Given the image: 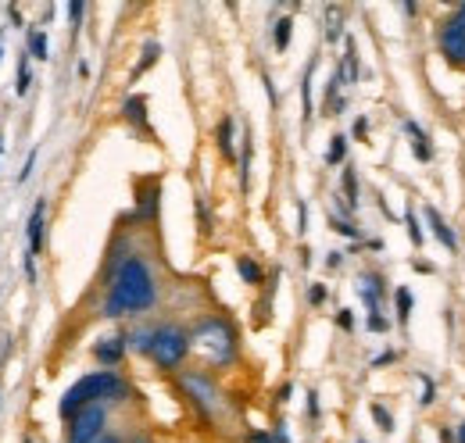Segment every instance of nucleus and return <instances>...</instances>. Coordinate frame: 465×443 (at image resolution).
Masks as SVG:
<instances>
[{"mask_svg":"<svg viewBox=\"0 0 465 443\" xmlns=\"http://www.w3.org/2000/svg\"><path fill=\"white\" fill-rule=\"evenodd\" d=\"M158 290H154V279L151 269L140 261V258H125L118 265L115 282H112V293L104 300V315L122 319V315H136V311H147L154 304Z\"/></svg>","mask_w":465,"mask_h":443,"instance_id":"f257e3e1","label":"nucleus"},{"mask_svg":"<svg viewBox=\"0 0 465 443\" xmlns=\"http://www.w3.org/2000/svg\"><path fill=\"white\" fill-rule=\"evenodd\" d=\"M125 393V383L118 379L112 369H104V372H94V376H83L75 387L68 389L64 397H61V415L64 418H72L75 411H83V408H90V404H97V400H115Z\"/></svg>","mask_w":465,"mask_h":443,"instance_id":"f03ea898","label":"nucleus"},{"mask_svg":"<svg viewBox=\"0 0 465 443\" xmlns=\"http://www.w3.org/2000/svg\"><path fill=\"white\" fill-rule=\"evenodd\" d=\"M162 369H175L183 358H186V350H190V336L183 330H175V326H162V330L147 332V336H140L136 340Z\"/></svg>","mask_w":465,"mask_h":443,"instance_id":"7ed1b4c3","label":"nucleus"},{"mask_svg":"<svg viewBox=\"0 0 465 443\" xmlns=\"http://www.w3.org/2000/svg\"><path fill=\"white\" fill-rule=\"evenodd\" d=\"M190 340H193L212 361H219V365L232 361V354H236V336H232V330L223 322V319H208V322H201Z\"/></svg>","mask_w":465,"mask_h":443,"instance_id":"20e7f679","label":"nucleus"},{"mask_svg":"<svg viewBox=\"0 0 465 443\" xmlns=\"http://www.w3.org/2000/svg\"><path fill=\"white\" fill-rule=\"evenodd\" d=\"M440 54L451 64L465 68V4H459L444 22H440Z\"/></svg>","mask_w":465,"mask_h":443,"instance_id":"39448f33","label":"nucleus"},{"mask_svg":"<svg viewBox=\"0 0 465 443\" xmlns=\"http://www.w3.org/2000/svg\"><path fill=\"white\" fill-rule=\"evenodd\" d=\"M101 429H104V408L101 404H90V408H83V411L72 415V422H68V443L101 440Z\"/></svg>","mask_w":465,"mask_h":443,"instance_id":"423d86ee","label":"nucleus"},{"mask_svg":"<svg viewBox=\"0 0 465 443\" xmlns=\"http://www.w3.org/2000/svg\"><path fill=\"white\" fill-rule=\"evenodd\" d=\"M44 212H47V201L40 197L33 204V215H29V254H25V276H29V282H36V254L44 251Z\"/></svg>","mask_w":465,"mask_h":443,"instance_id":"0eeeda50","label":"nucleus"},{"mask_svg":"<svg viewBox=\"0 0 465 443\" xmlns=\"http://www.w3.org/2000/svg\"><path fill=\"white\" fill-rule=\"evenodd\" d=\"M183 387L193 393V400H197L204 411H212V408H215V387H212L204 376H183Z\"/></svg>","mask_w":465,"mask_h":443,"instance_id":"6e6552de","label":"nucleus"},{"mask_svg":"<svg viewBox=\"0 0 465 443\" xmlns=\"http://www.w3.org/2000/svg\"><path fill=\"white\" fill-rule=\"evenodd\" d=\"M426 222L433 225V236H437V240H440V243H444L448 251H459V240H455V229H451L448 222L440 219V212H437V208H426Z\"/></svg>","mask_w":465,"mask_h":443,"instance_id":"1a4fd4ad","label":"nucleus"},{"mask_svg":"<svg viewBox=\"0 0 465 443\" xmlns=\"http://www.w3.org/2000/svg\"><path fill=\"white\" fill-rule=\"evenodd\" d=\"M408 136H411V151H415V158H422V162H430L433 158V151H430V140H426V133L415 125V122H405Z\"/></svg>","mask_w":465,"mask_h":443,"instance_id":"9d476101","label":"nucleus"},{"mask_svg":"<svg viewBox=\"0 0 465 443\" xmlns=\"http://www.w3.org/2000/svg\"><path fill=\"white\" fill-rule=\"evenodd\" d=\"M122 350H125V340H108V343H97V358L104 365H118L122 361Z\"/></svg>","mask_w":465,"mask_h":443,"instance_id":"9b49d317","label":"nucleus"},{"mask_svg":"<svg viewBox=\"0 0 465 443\" xmlns=\"http://www.w3.org/2000/svg\"><path fill=\"white\" fill-rule=\"evenodd\" d=\"M29 57L47 61V36H44L40 29H33V33H29Z\"/></svg>","mask_w":465,"mask_h":443,"instance_id":"f8f14e48","label":"nucleus"},{"mask_svg":"<svg viewBox=\"0 0 465 443\" xmlns=\"http://www.w3.org/2000/svg\"><path fill=\"white\" fill-rule=\"evenodd\" d=\"M236 272H240L243 282H262V269L251 258H236Z\"/></svg>","mask_w":465,"mask_h":443,"instance_id":"ddd939ff","label":"nucleus"},{"mask_svg":"<svg viewBox=\"0 0 465 443\" xmlns=\"http://www.w3.org/2000/svg\"><path fill=\"white\" fill-rule=\"evenodd\" d=\"M344 151H348V140L344 136H333L330 140V151H326V165H341L344 162Z\"/></svg>","mask_w":465,"mask_h":443,"instance_id":"4468645a","label":"nucleus"},{"mask_svg":"<svg viewBox=\"0 0 465 443\" xmlns=\"http://www.w3.org/2000/svg\"><path fill=\"white\" fill-rule=\"evenodd\" d=\"M394 300H398V322L405 326L408 319H411V293H408L405 286H401V290L394 293Z\"/></svg>","mask_w":465,"mask_h":443,"instance_id":"2eb2a0df","label":"nucleus"},{"mask_svg":"<svg viewBox=\"0 0 465 443\" xmlns=\"http://www.w3.org/2000/svg\"><path fill=\"white\" fill-rule=\"evenodd\" d=\"M291 29H293L291 18H280V22H276V51H287V44H291Z\"/></svg>","mask_w":465,"mask_h":443,"instance_id":"dca6fc26","label":"nucleus"},{"mask_svg":"<svg viewBox=\"0 0 465 443\" xmlns=\"http://www.w3.org/2000/svg\"><path fill=\"white\" fill-rule=\"evenodd\" d=\"M219 147H223L226 158H232V122L230 118H223V125H219Z\"/></svg>","mask_w":465,"mask_h":443,"instance_id":"f3484780","label":"nucleus"},{"mask_svg":"<svg viewBox=\"0 0 465 443\" xmlns=\"http://www.w3.org/2000/svg\"><path fill=\"white\" fill-rule=\"evenodd\" d=\"M125 118L136 122V125H143V97H129L125 101Z\"/></svg>","mask_w":465,"mask_h":443,"instance_id":"a211bd4d","label":"nucleus"},{"mask_svg":"<svg viewBox=\"0 0 465 443\" xmlns=\"http://www.w3.org/2000/svg\"><path fill=\"white\" fill-rule=\"evenodd\" d=\"M372 418H376V426H380L383 433H394V418L387 415V408H383V404H372Z\"/></svg>","mask_w":465,"mask_h":443,"instance_id":"6ab92c4d","label":"nucleus"},{"mask_svg":"<svg viewBox=\"0 0 465 443\" xmlns=\"http://www.w3.org/2000/svg\"><path fill=\"white\" fill-rule=\"evenodd\" d=\"M344 193H348L351 208H358V182H354V168H344Z\"/></svg>","mask_w":465,"mask_h":443,"instance_id":"aec40b11","label":"nucleus"},{"mask_svg":"<svg viewBox=\"0 0 465 443\" xmlns=\"http://www.w3.org/2000/svg\"><path fill=\"white\" fill-rule=\"evenodd\" d=\"M301 97H304V122L312 118V68L304 72V83H301Z\"/></svg>","mask_w":465,"mask_h":443,"instance_id":"412c9836","label":"nucleus"},{"mask_svg":"<svg viewBox=\"0 0 465 443\" xmlns=\"http://www.w3.org/2000/svg\"><path fill=\"white\" fill-rule=\"evenodd\" d=\"M344 75H348L351 83L358 79V57H354V44L348 40V54H344Z\"/></svg>","mask_w":465,"mask_h":443,"instance_id":"4be33fe9","label":"nucleus"},{"mask_svg":"<svg viewBox=\"0 0 465 443\" xmlns=\"http://www.w3.org/2000/svg\"><path fill=\"white\" fill-rule=\"evenodd\" d=\"M405 225H408L411 243H422V225H419V219H415V212H411V208H408V215H405Z\"/></svg>","mask_w":465,"mask_h":443,"instance_id":"5701e85b","label":"nucleus"},{"mask_svg":"<svg viewBox=\"0 0 465 443\" xmlns=\"http://www.w3.org/2000/svg\"><path fill=\"white\" fill-rule=\"evenodd\" d=\"M29 83H33V79H29V64L22 61V68H18V83H15V94H25V90H29Z\"/></svg>","mask_w":465,"mask_h":443,"instance_id":"b1692460","label":"nucleus"},{"mask_svg":"<svg viewBox=\"0 0 465 443\" xmlns=\"http://www.w3.org/2000/svg\"><path fill=\"white\" fill-rule=\"evenodd\" d=\"M151 61H158V44H147V51H143V61H140V68H136V75H140L143 68H151Z\"/></svg>","mask_w":465,"mask_h":443,"instance_id":"393cba45","label":"nucleus"},{"mask_svg":"<svg viewBox=\"0 0 465 443\" xmlns=\"http://www.w3.org/2000/svg\"><path fill=\"white\" fill-rule=\"evenodd\" d=\"M330 225H333V229H337V232H344V236H351V240H358V229H354V225H351V222H344V219H333V222H330Z\"/></svg>","mask_w":465,"mask_h":443,"instance_id":"a878e982","label":"nucleus"},{"mask_svg":"<svg viewBox=\"0 0 465 443\" xmlns=\"http://www.w3.org/2000/svg\"><path fill=\"white\" fill-rule=\"evenodd\" d=\"M33 165H36V151H29V158H25V168L18 172V179H22V182L29 179V172H33Z\"/></svg>","mask_w":465,"mask_h":443,"instance_id":"bb28decb","label":"nucleus"},{"mask_svg":"<svg viewBox=\"0 0 465 443\" xmlns=\"http://www.w3.org/2000/svg\"><path fill=\"white\" fill-rule=\"evenodd\" d=\"M369 330L383 332V330H387V319H383V315H380V311H376V315H369Z\"/></svg>","mask_w":465,"mask_h":443,"instance_id":"cd10ccee","label":"nucleus"},{"mask_svg":"<svg viewBox=\"0 0 465 443\" xmlns=\"http://www.w3.org/2000/svg\"><path fill=\"white\" fill-rule=\"evenodd\" d=\"M308 297H312V304H322V300H326V290H322V286H312Z\"/></svg>","mask_w":465,"mask_h":443,"instance_id":"c85d7f7f","label":"nucleus"},{"mask_svg":"<svg viewBox=\"0 0 465 443\" xmlns=\"http://www.w3.org/2000/svg\"><path fill=\"white\" fill-rule=\"evenodd\" d=\"M365 133H369V122H365V118H358V122H354V136H365Z\"/></svg>","mask_w":465,"mask_h":443,"instance_id":"c756f323","label":"nucleus"},{"mask_svg":"<svg viewBox=\"0 0 465 443\" xmlns=\"http://www.w3.org/2000/svg\"><path fill=\"white\" fill-rule=\"evenodd\" d=\"M68 15H72V22H79V18H83V4H72Z\"/></svg>","mask_w":465,"mask_h":443,"instance_id":"7c9ffc66","label":"nucleus"},{"mask_svg":"<svg viewBox=\"0 0 465 443\" xmlns=\"http://www.w3.org/2000/svg\"><path fill=\"white\" fill-rule=\"evenodd\" d=\"M308 411H312V418L319 415V400H315V393H308Z\"/></svg>","mask_w":465,"mask_h":443,"instance_id":"2f4dec72","label":"nucleus"},{"mask_svg":"<svg viewBox=\"0 0 465 443\" xmlns=\"http://www.w3.org/2000/svg\"><path fill=\"white\" fill-rule=\"evenodd\" d=\"M94 443H118L115 437H101V440H94Z\"/></svg>","mask_w":465,"mask_h":443,"instance_id":"473e14b6","label":"nucleus"},{"mask_svg":"<svg viewBox=\"0 0 465 443\" xmlns=\"http://www.w3.org/2000/svg\"><path fill=\"white\" fill-rule=\"evenodd\" d=\"M459 443H465V422H462V429H459Z\"/></svg>","mask_w":465,"mask_h":443,"instance_id":"72a5a7b5","label":"nucleus"},{"mask_svg":"<svg viewBox=\"0 0 465 443\" xmlns=\"http://www.w3.org/2000/svg\"><path fill=\"white\" fill-rule=\"evenodd\" d=\"M0 54H4V40H0Z\"/></svg>","mask_w":465,"mask_h":443,"instance_id":"f704fd0d","label":"nucleus"},{"mask_svg":"<svg viewBox=\"0 0 465 443\" xmlns=\"http://www.w3.org/2000/svg\"><path fill=\"white\" fill-rule=\"evenodd\" d=\"M0 151H4V140H0Z\"/></svg>","mask_w":465,"mask_h":443,"instance_id":"c9c22d12","label":"nucleus"},{"mask_svg":"<svg viewBox=\"0 0 465 443\" xmlns=\"http://www.w3.org/2000/svg\"><path fill=\"white\" fill-rule=\"evenodd\" d=\"M361 443H365V440H361Z\"/></svg>","mask_w":465,"mask_h":443,"instance_id":"e433bc0d","label":"nucleus"}]
</instances>
